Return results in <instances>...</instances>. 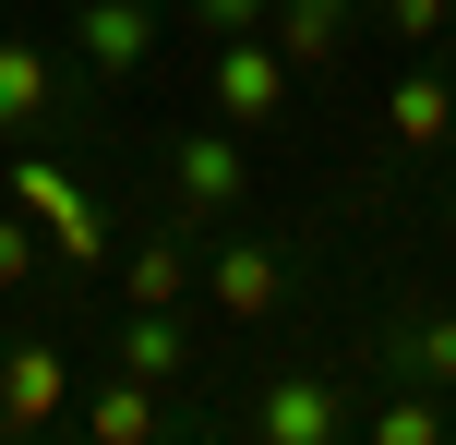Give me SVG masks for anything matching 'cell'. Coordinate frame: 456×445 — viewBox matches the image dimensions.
Here are the masks:
<instances>
[{
	"label": "cell",
	"mask_w": 456,
	"mask_h": 445,
	"mask_svg": "<svg viewBox=\"0 0 456 445\" xmlns=\"http://www.w3.org/2000/svg\"><path fill=\"white\" fill-rule=\"evenodd\" d=\"M37 265H48V229H37L24 205H0V289H24Z\"/></svg>",
	"instance_id": "obj_17"
},
{
	"label": "cell",
	"mask_w": 456,
	"mask_h": 445,
	"mask_svg": "<svg viewBox=\"0 0 456 445\" xmlns=\"http://www.w3.org/2000/svg\"><path fill=\"white\" fill-rule=\"evenodd\" d=\"M61 96H72V61H48L37 37H0V144H37Z\"/></svg>",
	"instance_id": "obj_11"
},
{
	"label": "cell",
	"mask_w": 456,
	"mask_h": 445,
	"mask_svg": "<svg viewBox=\"0 0 456 445\" xmlns=\"http://www.w3.org/2000/svg\"><path fill=\"white\" fill-rule=\"evenodd\" d=\"M12 205L48 229V265H61V277L120 265V241H109V217H96V193L72 181V157H12Z\"/></svg>",
	"instance_id": "obj_2"
},
{
	"label": "cell",
	"mask_w": 456,
	"mask_h": 445,
	"mask_svg": "<svg viewBox=\"0 0 456 445\" xmlns=\"http://www.w3.org/2000/svg\"><path fill=\"white\" fill-rule=\"evenodd\" d=\"M168 12H181L192 37H252V24H265L276 0H168Z\"/></svg>",
	"instance_id": "obj_18"
},
{
	"label": "cell",
	"mask_w": 456,
	"mask_h": 445,
	"mask_svg": "<svg viewBox=\"0 0 456 445\" xmlns=\"http://www.w3.org/2000/svg\"><path fill=\"white\" fill-rule=\"evenodd\" d=\"M444 205H456V193H444Z\"/></svg>",
	"instance_id": "obj_19"
},
{
	"label": "cell",
	"mask_w": 456,
	"mask_h": 445,
	"mask_svg": "<svg viewBox=\"0 0 456 445\" xmlns=\"http://www.w3.org/2000/svg\"><path fill=\"white\" fill-rule=\"evenodd\" d=\"M72 422H85L96 445H157V433H168V385L109 374V385H85V398H72Z\"/></svg>",
	"instance_id": "obj_13"
},
{
	"label": "cell",
	"mask_w": 456,
	"mask_h": 445,
	"mask_svg": "<svg viewBox=\"0 0 456 445\" xmlns=\"http://www.w3.org/2000/svg\"><path fill=\"white\" fill-rule=\"evenodd\" d=\"M456 433V398L444 385H409L396 374V398H361V445H444Z\"/></svg>",
	"instance_id": "obj_14"
},
{
	"label": "cell",
	"mask_w": 456,
	"mask_h": 445,
	"mask_svg": "<svg viewBox=\"0 0 456 445\" xmlns=\"http://www.w3.org/2000/svg\"><path fill=\"white\" fill-rule=\"evenodd\" d=\"M444 144H456V72L409 48V72H385V157H444Z\"/></svg>",
	"instance_id": "obj_8"
},
{
	"label": "cell",
	"mask_w": 456,
	"mask_h": 445,
	"mask_svg": "<svg viewBox=\"0 0 456 445\" xmlns=\"http://www.w3.org/2000/svg\"><path fill=\"white\" fill-rule=\"evenodd\" d=\"M72 337H0V445H24V433H48L72 409Z\"/></svg>",
	"instance_id": "obj_6"
},
{
	"label": "cell",
	"mask_w": 456,
	"mask_h": 445,
	"mask_svg": "<svg viewBox=\"0 0 456 445\" xmlns=\"http://www.w3.org/2000/svg\"><path fill=\"white\" fill-rule=\"evenodd\" d=\"M252 433H265V445H348V433H361V385H348L337 361L265 374V398H252Z\"/></svg>",
	"instance_id": "obj_4"
},
{
	"label": "cell",
	"mask_w": 456,
	"mask_h": 445,
	"mask_svg": "<svg viewBox=\"0 0 456 445\" xmlns=\"http://www.w3.org/2000/svg\"><path fill=\"white\" fill-rule=\"evenodd\" d=\"M157 169H168V217H192V229H216V217H240L252 205V133H228V120H181V133L157 144Z\"/></svg>",
	"instance_id": "obj_1"
},
{
	"label": "cell",
	"mask_w": 456,
	"mask_h": 445,
	"mask_svg": "<svg viewBox=\"0 0 456 445\" xmlns=\"http://www.w3.org/2000/svg\"><path fill=\"white\" fill-rule=\"evenodd\" d=\"M96 361H109V374H144V385H181L205 350H192V326H181V313H133V301H120V326L96 337Z\"/></svg>",
	"instance_id": "obj_10"
},
{
	"label": "cell",
	"mask_w": 456,
	"mask_h": 445,
	"mask_svg": "<svg viewBox=\"0 0 456 445\" xmlns=\"http://www.w3.org/2000/svg\"><path fill=\"white\" fill-rule=\"evenodd\" d=\"M192 289H205V253H192V217H157V229L120 253V301L133 313H181Z\"/></svg>",
	"instance_id": "obj_9"
},
{
	"label": "cell",
	"mask_w": 456,
	"mask_h": 445,
	"mask_svg": "<svg viewBox=\"0 0 456 445\" xmlns=\"http://www.w3.org/2000/svg\"><path fill=\"white\" fill-rule=\"evenodd\" d=\"M372 24L396 48H433V37H456V0H372Z\"/></svg>",
	"instance_id": "obj_16"
},
{
	"label": "cell",
	"mask_w": 456,
	"mask_h": 445,
	"mask_svg": "<svg viewBox=\"0 0 456 445\" xmlns=\"http://www.w3.org/2000/svg\"><path fill=\"white\" fill-rule=\"evenodd\" d=\"M289 241H265V229H228L216 253H205V301L228 313V326H265V313H289Z\"/></svg>",
	"instance_id": "obj_7"
},
{
	"label": "cell",
	"mask_w": 456,
	"mask_h": 445,
	"mask_svg": "<svg viewBox=\"0 0 456 445\" xmlns=\"http://www.w3.org/2000/svg\"><path fill=\"white\" fill-rule=\"evenodd\" d=\"M265 37L289 48V72H337V61H348V12H313V0H276Z\"/></svg>",
	"instance_id": "obj_15"
},
{
	"label": "cell",
	"mask_w": 456,
	"mask_h": 445,
	"mask_svg": "<svg viewBox=\"0 0 456 445\" xmlns=\"http://www.w3.org/2000/svg\"><path fill=\"white\" fill-rule=\"evenodd\" d=\"M205 109L228 133H276L289 120V48L252 24V37H205Z\"/></svg>",
	"instance_id": "obj_3"
},
{
	"label": "cell",
	"mask_w": 456,
	"mask_h": 445,
	"mask_svg": "<svg viewBox=\"0 0 456 445\" xmlns=\"http://www.w3.org/2000/svg\"><path fill=\"white\" fill-rule=\"evenodd\" d=\"M361 374H409V385H444V398H456V313H396V326L372 337Z\"/></svg>",
	"instance_id": "obj_12"
},
{
	"label": "cell",
	"mask_w": 456,
	"mask_h": 445,
	"mask_svg": "<svg viewBox=\"0 0 456 445\" xmlns=\"http://www.w3.org/2000/svg\"><path fill=\"white\" fill-rule=\"evenodd\" d=\"M168 48V0H72V72L85 85H133Z\"/></svg>",
	"instance_id": "obj_5"
}]
</instances>
